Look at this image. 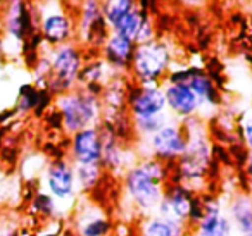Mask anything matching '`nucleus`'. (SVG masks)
Returning a JSON list of instances; mask_svg holds the SVG:
<instances>
[{"label":"nucleus","instance_id":"18","mask_svg":"<svg viewBox=\"0 0 252 236\" xmlns=\"http://www.w3.org/2000/svg\"><path fill=\"white\" fill-rule=\"evenodd\" d=\"M102 131V142H104V150H102V167L107 171H126L128 166L126 159H128V150L123 148L119 136L111 126L105 124L104 128H100Z\"/></svg>","mask_w":252,"mask_h":236},{"label":"nucleus","instance_id":"24","mask_svg":"<svg viewBox=\"0 0 252 236\" xmlns=\"http://www.w3.org/2000/svg\"><path fill=\"white\" fill-rule=\"evenodd\" d=\"M171 116L169 112H164V114L159 116H152V118H140V119H133L131 122V128H133L135 135L138 136L140 140H147L151 138L152 135L162 129L169 121H171Z\"/></svg>","mask_w":252,"mask_h":236},{"label":"nucleus","instance_id":"21","mask_svg":"<svg viewBox=\"0 0 252 236\" xmlns=\"http://www.w3.org/2000/svg\"><path fill=\"white\" fill-rule=\"evenodd\" d=\"M189 229V226L183 222L152 214L142 221L140 236H185Z\"/></svg>","mask_w":252,"mask_h":236},{"label":"nucleus","instance_id":"22","mask_svg":"<svg viewBox=\"0 0 252 236\" xmlns=\"http://www.w3.org/2000/svg\"><path fill=\"white\" fill-rule=\"evenodd\" d=\"M52 102V93L49 90H40L35 85H25L19 90V97L16 102V111L19 114H28V112L36 111V114L45 111Z\"/></svg>","mask_w":252,"mask_h":236},{"label":"nucleus","instance_id":"23","mask_svg":"<svg viewBox=\"0 0 252 236\" xmlns=\"http://www.w3.org/2000/svg\"><path fill=\"white\" fill-rule=\"evenodd\" d=\"M145 9L140 7V4L137 2V7L131 9L130 12H126L118 23L111 28V33H116V35L123 36V38L128 40H137L138 33H140L142 23H144V16H145Z\"/></svg>","mask_w":252,"mask_h":236},{"label":"nucleus","instance_id":"27","mask_svg":"<svg viewBox=\"0 0 252 236\" xmlns=\"http://www.w3.org/2000/svg\"><path fill=\"white\" fill-rule=\"evenodd\" d=\"M30 208H32L35 214L42 215V217H45V219H54L59 214V204H57L56 198L47 193V191H38V193H35V197L32 198V204H30Z\"/></svg>","mask_w":252,"mask_h":236},{"label":"nucleus","instance_id":"11","mask_svg":"<svg viewBox=\"0 0 252 236\" xmlns=\"http://www.w3.org/2000/svg\"><path fill=\"white\" fill-rule=\"evenodd\" d=\"M47 193L52 195L56 202H73L78 191L76 167L66 159H56L45 171Z\"/></svg>","mask_w":252,"mask_h":236},{"label":"nucleus","instance_id":"16","mask_svg":"<svg viewBox=\"0 0 252 236\" xmlns=\"http://www.w3.org/2000/svg\"><path fill=\"white\" fill-rule=\"evenodd\" d=\"M233 226L223 210V205L218 198H204V217L195 226L193 236H233Z\"/></svg>","mask_w":252,"mask_h":236},{"label":"nucleus","instance_id":"14","mask_svg":"<svg viewBox=\"0 0 252 236\" xmlns=\"http://www.w3.org/2000/svg\"><path fill=\"white\" fill-rule=\"evenodd\" d=\"M195 197L197 193L193 191V188L183 183H171L169 186H166L156 214L168 219H175V221L189 226L190 210H192V204Z\"/></svg>","mask_w":252,"mask_h":236},{"label":"nucleus","instance_id":"3","mask_svg":"<svg viewBox=\"0 0 252 236\" xmlns=\"http://www.w3.org/2000/svg\"><path fill=\"white\" fill-rule=\"evenodd\" d=\"M56 109L63 119V129L69 135L97 126L102 114L100 97L85 88H76L56 98Z\"/></svg>","mask_w":252,"mask_h":236},{"label":"nucleus","instance_id":"26","mask_svg":"<svg viewBox=\"0 0 252 236\" xmlns=\"http://www.w3.org/2000/svg\"><path fill=\"white\" fill-rule=\"evenodd\" d=\"M76 167V183L78 190L92 191L98 183L104 174V167L100 164L97 166H74Z\"/></svg>","mask_w":252,"mask_h":236},{"label":"nucleus","instance_id":"13","mask_svg":"<svg viewBox=\"0 0 252 236\" xmlns=\"http://www.w3.org/2000/svg\"><path fill=\"white\" fill-rule=\"evenodd\" d=\"M33 4L11 2L5 11V31L12 40L19 43H28L38 33V19L35 18Z\"/></svg>","mask_w":252,"mask_h":236},{"label":"nucleus","instance_id":"33","mask_svg":"<svg viewBox=\"0 0 252 236\" xmlns=\"http://www.w3.org/2000/svg\"><path fill=\"white\" fill-rule=\"evenodd\" d=\"M242 236H252V233H249V235H242Z\"/></svg>","mask_w":252,"mask_h":236},{"label":"nucleus","instance_id":"9","mask_svg":"<svg viewBox=\"0 0 252 236\" xmlns=\"http://www.w3.org/2000/svg\"><path fill=\"white\" fill-rule=\"evenodd\" d=\"M126 107L133 119L152 118L168 112L162 85H135L128 88Z\"/></svg>","mask_w":252,"mask_h":236},{"label":"nucleus","instance_id":"7","mask_svg":"<svg viewBox=\"0 0 252 236\" xmlns=\"http://www.w3.org/2000/svg\"><path fill=\"white\" fill-rule=\"evenodd\" d=\"M142 142L147 145L149 150L145 157L161 160L162 164L176 162L187 148V133L180 122L171 119L156 135H152L147 140H142Z\"/></svg>","mask_w":252,"mask_h":236},{"label":"nucleus","instance_id":"19","mask_svg":"<svg viewBox=\"0 0 252 236\" xmlns=\"http://www.w3.org/2000/svg\"><path fill=\"white\" fill-rule=\"evenodd\" d=\"M226 214L231 221L233 229L238 235L252 233V197L244 193H235L228 204Z\"/></svg>","mask_w":252,"mask_h":236},{"label":"nucleus","instance_id":"28","mask_svg":"<svg viewBox=\"0 0 252 236\" xmlns=\"http://www.w3.org/2000/svg\"><path fill=\"white\" fill-rule=\"evenodd\" d=\"M152 40H156V26H154L152 14L147 11L144 16V23H142L140 33H138L135 43H137V45H144V43H149V42H152Z\"/></svg>","mask_w":252,"mask_h":236},{"label":"nucleus","instance_id":"10","mask_svg":"<svg viewBox=\"0 0 252 236\" xmlns=\"http://www.w3.org/2000/svg\"><path fill=\"white\" fill-rule=\"evenodd\" d=\"M168 83H183L189 85L195 95L200 98L202 105H211V107H218L221 104V95L218 90L216 83H214L213 76L207 73L202 67H182V69L169 71L168 78H166Z\"/></svg>","mask_w":252,"mask_h":236},{"label":"nucleus","instance_id":"34","mask_svg":"<svg viewBox=\"0 0 252 236\" xmlns=\"http://www.w3.org/2000/svg\"><path fill=\"white\" fill-rule=\"evenodd\" d=\"M251 112H252V100H251Z\"/></svg>","mask_w":252,"mask_h":236},{"label":"nucleus","instance_id":"1","mask_svg":"<svg viewBox=\"0 0 252 236\" xmlns=\"http://www.w3.org/2000/svg\"><path fill=\"white\" fill-rule=\"evenodd\" d=\"M168 181V164L144 157L125 171L123 176V191L130 204L138 212L149 215L156 214L162 200Z\"/></svg>","mask_w":252,"mask_h":236},{"label":"nucleus","instance_id":"6","mask_svg":"<svg viewBox=\"0 0 252 236\" xmlns=\"http://www.w3.org/2000/svg\"><path fill=\"white\" fill-rule=\"evenodd\" d=\"M42 5V4H40ZM42 11H36L38 14V33L42 40L52 49L61 45L71 43L76 36V21L63 9V4H49L42 5Z\"/></svg>","mask_w":252,"mask_h":236},{"label":"nucleus","instance_id":"17","mask_svg":"<svg viewBox=\"0 0 252 236\" xmlns=\"http://www.w3.org/2000/svg\"><path fill=\"white\" fill-rule=\"evenodd\" d=\"M135 49L137 43L133 40L123 38V36L111 33L105 42V45L102 47V56H104V62L111 67L112 71H130L131 60L135 56Z\"/></svg>","mask_w":252,"mask_h":236},{"label":"nucleus","instance_id":"25","mask_svg":"<svg viewBox=\"0 0 252 236\" xmlns=\"http://www.w3.org/2000/svg\"><path fill=\"white\" fill-rule=\"evenodd\" d=\"M135 7H137V2H133V0H107V2H102V12H104V18L107 21L109 28H112L126 12H130Z\"/></svg>","mask_w":252,"mask_h":236},{"label":"nucleus","instance_id":"29","mask_svg":"<svg viewBox=\"0 0 252 236\" xmlns=\"http://www.w3.org/2000/svg\"><path fill=\"white\" fill-rule=\"evenodd\" d=\"M242 140H244L245 148L252 152V114L245 118V121L242 122Z\"/></svg>","mask_w":252,"mask_h":236},{"label":"nucleus","instance_id":"32","mask_svg":"<svg viewBox=\"0 0 252 236\" xmlns=\"http://www.w3.org/2000/svg\"><path fill=\"white\" fill-rule=\"evenodd\" d=\"M2 236H19L16 231H9V233H5V235H2Z\"/></svg>","mask_w":252,"mask_h":236},{"label":"nucleus","instance_id":"4","mask_svg":"<svg viewBox=\"0 0 252 236\" xmlns=\"http://www.w3.org/2000/svg\"><path fill=\"white\" fill-rule=\"evenodd\" d=\"M171 69V49L162 40L137 45L131 60V74L138 85H161Z\"/></svg>","mask_w":252,"mask_h":236},{"label":"nucleus","instance_id":"2","mask_svg":"<svg viewBox=\"0 0 252 236\" xmlns=\"http://www.w3.org/2000/svg\"><path fill=\"white\" fill-rule=\"evenodd\" d=\"M187 133V148L183 155L176 160L175 183H183L187 186L202 181L207 176L213 160V143L207 136V129L197 119H187L183 124ZM192 188V186H190Z\"/></svg>","mask_w":252,"mask_h":236},{"label":"nucleus","instance_id":"5","mask_svg":"<svg viewBox=\"0 0 252 236\" xmlns=\"http://www.w3.org/2000/svg\"><path fill=\"white\" fill-rule=\"evenodd\" d=\"M50 78L47 81V90L52 97H61L67 91L74 90L78 85L81 67H83V54L78 43L71 42L52 49L49 56Z\"/></svg>","mask_w":252,"mask_h":236},{"label":"nucleus","instance_id":"15","mask_svg":"<svg viewBox=\"0 0 252 236\" xmlns=\"http://www.w3.org/2000/svg\"><path fill=\"white\" fill-rule=\"evenodd\" d=\"M162 90H164L166 107H168L169 116H175V118L187 121V119H192L199 114L202 102L189 85L164 81Z\"/></svg>","mask_w":252,"mask_h":236},{"label":"nucleus","instance_id":"8","mask_svg":"<svg viewBox=\"0 0 252 236\" xmlns=\"http://www.w3.org/2000/svg\"><path fill=\"white\" fill-rule=\"evenodd\" d=\"M80 16L76 21V36L81 43L92 47V49H100L105 45L111 28L102 12V2L88 0L80 4Z\"/></svg>","mask_w":252,"mask_h":236},{"label":"nucleus","instance_id":"31","mask_svg":"<svg viewBox=\"0 0 252 236\" xmlns=\"http://www.w3.org/2000/svg\"><path fill=\"white\" fill-rule=\"evenodd\" d=\"M2 57H4V40L0 38V60H2Z\"/></svg>","mask_w":252,"mask_h":236},{"label":"nucleus","instance_id":"12","mask_svg":"<svg viewBox=\"0 0 252 236\" xmlns=\"http://www.w3.org/2000/svg\"><path fill=\"white\" fill-rule=\"evenodd\" d=\"M102 131L98 126L81 129L71 135L69 155L74 166H102Z\"/></svg>","mask_w":252,"mask_h":236},{"label":"nucleus","instance_id":"30","mask_svg":"<svg viewBox=\"0 0 252 236\" xmlns=\"http://www.w3.org/2000/svg\"><path fill=\"white\" fill-rule=\"evenodd\" d=\"M245 193L252 197V152L247 153V159H245Z\"/></svg>","mask_w":252,"mask_h":236},{"label":"nucleus","instance_id":"20","mask_svg":"<svg viewBox=\"0 0 252 236\" xmlns=\"http://www.w3.org/2000/svg\"><path fill=\"white\" fill-rule=\"evenodd\" d=\"M76 231L78 236H109L112 231V222L97 205L87 207L76 219Z\"/></svg>","mask_w":252,"mask_h":236}]
</instances>
